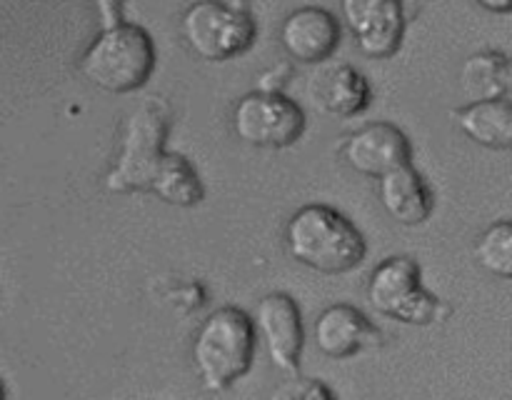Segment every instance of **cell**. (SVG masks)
Wrapping results in <instances>:
<instances>
[{"instance_id":"cell-19","label":"cell","mask_w":512,"mask_h":400,"mask_svg":"<svg viewBox=\"0 0 512 400\" xmlns=\"http://www.w3.org/2000/svg\"><path fill=\"white\" fill-rule=\"evenodd\" d=\"M483 5V8H488V10H495V13H505V10H510L512 8V3H503V5H495V3H480Z\"/></svg>"},{"instance_id":"cell-8","label":"cell","mask_w":512,"mask_h":400,"mask_svg":"<svg viewBox=\"0 0 512 400\" xmlns=\"http://www.w3.org/2000/svg\"><path fill=\"white\" fill-rule=\"evenodd\" d=\"M253 328L265 343L270 360L278 370L298 375L305 330L300 308L288 293H268L255 305Z\"/></svg>"},{"instance_id":"cell-6","label":"cell","mask_w":512,"mask_h":400,"mask_svg":"<svg viewBox=\"0 0 512 400\" xmlns=\"http://www.w3.org/2000/svg\"><path fill=\"white\" fill-rule=\"evenodd\" d=\"M373 310L398 323L430 325L440 315V300L423 288L420 265L408 255H390L368 278Z\"/></svg>"},{"instance_id":"cell-12","label":"cell","mask_w":512,"mask_h":400,"mask_svg":"<svg viewBox=\"0 0 512 400\" xmlns=\"http://www.w3.org/2000/svg\"><path fill=\"white\" fill-rule=\"evenodd\" d=\"M280 43L298 63L320 65L335 53L340 43V25L330 10L305 5L293 10L280 25Z\"/></svg>"},{"instance_id":"cell-20","label":"cell","mask_w":512,"mask_h":400,"mask_svg":"<svg viewBox=\"0 0 512 400\" xmlns=\"http://www.w3.org/2000/svg\"><path fill=\"white\" fill-rule=\"evenodd\" d=\"M0 400H8V393H5V385H3V380H0Z\"/></svg>"},{"instance_id":"cell-2","label":"cell","mask_w":512,"mask_h":400,"mask_svg":"<svg viewBox=\"0 0 512 400\" xmlns=\"http://www.w3.org/2000/svg\"><path fill=\"white\" fill-rule=\"evenodd\" d=\"M168 123L170 110L160 98H145L128 115L120 153L103 178L108 193H153L170 158L163 150Z\"/></svg>"},{"instance_id":"cell-3","label":"cell","mask_w":512,"mask_h":400,"mask_svg":"<svg viewBox=\"0 0 512 400\" xmlns=\"http://www.w3.org/2000/svg\"><path fill=\"white\" fill-rule=\"evenodd\" d=\"M193 365L208 393H223L243 378L255 358L253 318L235 305L213 310L193 338Z\"/></svg>"},{"instance_id":"cell-9","label":"cell","mask_w":512,"mask_h":400,"mask_svg":"<svg viewBox=\"0 0 512 400\" xmlns=\"http://www.w3.org/2000/svg\"><path fill=\"white\" fill-rule=\"evenodd\" d=\"M340 10L363 55L383 60L400 48L405 18L398 0H343Z\"/></svg>"},{"instance_id":"cell-4","label":"cell","mask_w":512,"mask_h":400,"mask_svg":"<svg viewBox=\"0 0 512 400\" xmlns=\"http://www.w3.org/2000/svg\"><path fill=\"white\" fill-rule=\"evenodd\" d=\"M155 70V45L148 30L135 23L108 25L80 58V73L105 93H133Z\"/></svg>"},{"instance_id":"cell-7","label":"cell","mask_w":512,"mask_h":400,"mask_svg":"<svg viewBox=\"0 0 512 400\" xmlns=\"http://www.w3.org/2000/svg\"><path fill=\"white\" fill-rule=\"evenodd\" d=\"M233 130L253 148H288L305 130V113L280 93L243 95L233 110Z\"/></svg>"},{"instance_id":"cell-15","label":"cell","mask_w":512,"mask_h":400,"mask_svg":"<svg viewBox=\"0 0 512 400\" xmlns=\"http://www.w3.org/2000/svg\"><path fill=\"white\" fill-rule=\"evenodd\" d=\"M450 118L458 128L478 145L493 150L512 148V105L510 100H488L468 103L450 110Z\"/></svg>"},{"instance_id":"cell-5","label":"cell","mask_w":512,"mask_h":400,"mask_svg":"<svg viewBox=\"0 0 512 400\" xmlns=\"http://www.w3.org/2000/svg\"><path fill=\"white\" fill-rule=\"evenodd\" d=\"M180 35L200 60L223 63L253 45L255 20L243 3L203 0L185 10Z\"/></svg>"},{"instance_id":"cell-1","label":"cell","mask_w":512,"mask_h":400,"mask_svg":"<svg viewBox=\"0 0 512 400\" xmlns=\"http://www.w3.org/2000/svg\"><path fill=\"white\" fill-rule=\"evenodd\" d=\"M285 245L295 263L325 275L358 268L368 250L363 233L343 213L323 203L303 205L290 215Z\"/></svg>"},{"instance_id":"cell-16","label":"cell","mask_w":512,"mask_h":400,"mask_svg":"<svg viewBox=\"0 0 512 400\" xmlns=\"http://www.w3.org/2000/svg\"><path fill=\"white\" fill-rule=\"evenodd\" d=\"M460 90L470 103L510 100L512 68L508 55L493 50L470 55L460 70Z\"/></svg>"},{"instance_id":"cell-10","label":"cell","mask_w":512,"mask_h":400,"mask_svg":"<svg viewBox=\"0 0 512 400\" xmlns=\"http://www.w3.org/2000/svg\"><path fill=\"white\" fill-rule=\"evenodd\" d=\"M343 158L355 173L383 178L408 165L413 158V148H410L408 135L398 125L370 123L345 138Z\"/></svg>"},{"instance_id":"cell-13","label":"cell","mask_w":512,"mask_h":400,"mask_svg":"<svg viewBox=\"0 0 512 400\" xmlns=\"http://www.w3.org/2000/svg\"><path fill=\"white\" fill-rule=\"evenodd\" d=\"M313 338L320 353L333 360L353 358L360 350L383 343L380 330L348 303H335L325 308L315 320Z\"/></svg>"},{"instance_id":"cell-11","label":"cell","mask_w":512,"mask_h":400,"mask_svg":"<svg viewBox=\"0 0 512 400\" xmlns=\"http://www.w3.org/2000/svg\"><path fill=\"white\" fill-rule=\"evenodd\" d=\"M310 103L325 115L353 118L370 105L368 78L350 63H320L308 80Z\"/></svg>"},{"instance_id":"cell-17","label":"cell","mask_w":512,"mask_h":400,"mask_svg":"<svg viewBox=\"0 0 512 400\" xmlns=\"http://www.w3.org/2000/svg\"><path fill=\"white\" fill-rule=\"evenodd\" d=\"M475 258L480 268L498 278L508 280L512 275V225L508 220L490 225L475 243Z\"/></svg>"},{"instance_id":"cell-18","label":"cell","mask_w":512,"mask_h":400,"mask_svg":"<svg viewBox=\"0 0 512 400\" xmlns=\"http://www.w3.org/2000/svg\"><path fill=\"white\" fill-rule=\"evenodd\" d=\"M270 400H335V395L323 380L293 375V378L275 388Z\"/></svg>"},{"instance_id":"cell-14","label":"cell","mask_w":512,"mask_h":400,"mask_svg":"<svg viewBox=\"0 0 512 400\" xmlns=\"http://www.w3.org/2000/svg\"><path fill=\"white\" fill-rule=\"evenodd\" d=\"M378 198L385 213L400 225L425 223L435 208L433 190L410 163L380 178Z\"/></svg>"}]
</instances>
